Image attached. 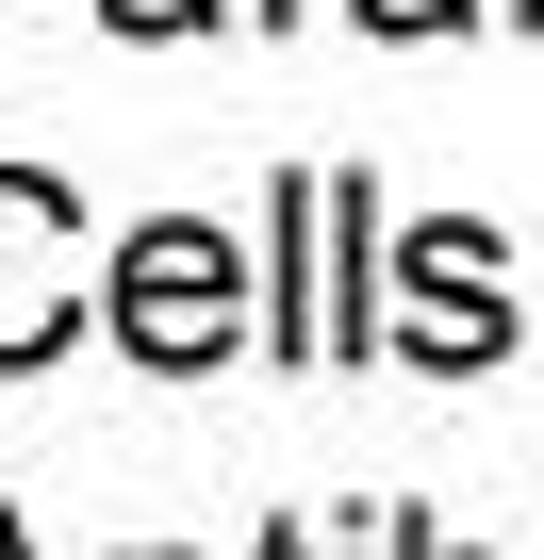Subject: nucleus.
Returning a JSON list of instances; mask_svg holds the SVG:
<instances>
[{
  "label": "nucleus",
  "mask_w": 544,
  "mask_h": 560,
  "mask_svg": "<svg viewBox=\"0 0 544 560\" xmlns=\"http://www.w3.org/2000/svg\"><path fill=\"white\" fill-rule=\"evenodd\" d=\"M264 264H281V314H264V347L281 363H363L380 347V314H363V231H380V182L363 165H281V198H264Z\"/></svg>",
  "instance_id": "1"
},
{
  "label": "nucleus",
  "mask_w": 544,
  "mask_h": 560,
  "mask_svg": "<svg viewBox=\"0 0 544 560\" xmlns=\"http://www.w3.org/2000/svg\"><path fill=\"white\" fill-rule=\"evenodd\" d=\"M100 330H116L149 380H215V363L247 347V247H231V231H198V214H149V231H116Z\"/></svg>",
  "instance_id": "2"
},
{
  "label": "nucleus",
  "mask_w": 544,
  "mask_h": 560,
  "mask_svg": "<svg viewBox=\"0 0 544 560\" xmlns=\"http://www.w3.org/2000/svg\"><path fill=\"white\" fill-rule=\"evenodd\" d=\"M83 330V198L50 165H0V380Z\"/></svg>",
  "instance_id": "3"
},
{
  "label": "nucleus",
  "mask_w": 544,
  "mask_h": 560,
  "mask_svg": "<svg viewBox=\"0 0 544 560\" xmlns=\"http://www.w3.org/2000/svg\"><path fill=\"white\" fill-rule=\"evenodd\" d=\"M396 280H413V363L429 380H462V363H511V298H495V231L478 214H429L413 247H396Z\"/></svg>",
  "instance_id": "4"
},
{
  "label": "nucleus",
  "mask_w": 544,
  "mask_h": 560,
  "mask_svg": "<svg viewBox=\"0 0 544 560\" xmlns=\"http://www.w3.org/2000/svg\"><path fill=\"white\" fill-rule=\"evenodd\" d=\"M100 18H116L132 50H165V34H215V18H231V0H100Z\"/></svg>",
  "instance_id": "5"
},
{
  "label": "nucleus",
  "mask_w": 544,
  "mask_h": 560,
  "mask_svg": "<svg viewBox=\"0 0 544 560\" xmlns=\"http://www.w3.org/2000/svg\"><path fill=\"white\" fill-rule=\"evenodd\" d=\"M347 18H363V34H462L478 0H347Z\"/></svg>",
  "instance_id": "6"
},
{
  "label": "nucleus",
  "mask_w": 544,
  "mask_h": 560,
  "mask_svg": "<svg viewBox=\"0 0 544 560\" xmlns=\"http://www.w3.org/2000/svg\"><path fill=\"white\" fill-rule=\"evenodd\" d=\"M396 560H478V544H429V527H396Z\"/></svg>",
  "instance_id": "7"
},
{
  "label": "nucleus",
  "mask_w": 544,
  "mask_h": 560,
  "mask_svg": "<svg viewBox=\"0 0 544 560\" xmlns=\"http://www.w3.org/2000/svg\"><path fill=\"white\" fill-rule=\"evenodd\" d=\"M264 560H314V527H264Z\"/></svg>",
  "instance_id": "8"
},
{
  "label": "nucleus",
  "mask_w": 544,
  "mask_h": 560,
  "mask_svg": "<svg viewBox=\"0 0 544 560\" xmlns=\"http://www.w3.org/2000/svg\"><path fill=\"white\" fill-rule=\"evenodd\" d=\"M0 560H34V527H18V511H0Z\"/></svg>",
  "instance_id": "9"
},
{
  "label": "nucleus",
  "mask_w": 544,
  "mask_h": 560,
  "mask_svg": "<svg viewBox=\"0 0 544 560\" xmlns=\"http://www.w3.org/2000/svg\"><path fill=\"white\" fill-rule=\"evenodd\" d=\"M247 18H298V0H247Z\"/></svg>",
  "instance_id": "10"
},
{
  "label": "nucleus",
  "mask_w": 544,
  "mask_h": 560,
  "mask_svg": "<svg viewBox=\"0 0 544 560\" xmlns=\"http://www.w3.org/2000/svg\"><path fill=\"white\" fill-rule=\"evenodd\" d=\"M511 18H544V0H511Z\"/></svg>",
  "instance_id": "11"
}]
</instances>
